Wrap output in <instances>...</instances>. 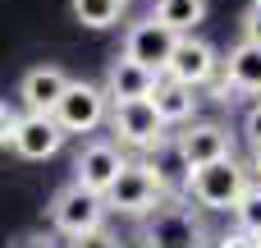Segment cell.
<instances>
[{
  "mask_svg": "<svg viewBox=\"0 0 261 248\" xmlns=\"http://www.w3.org/2000/svg\"><path fill=\"white\" fill-rule=\"evenodd\" d=\"M248 175H257V184H261V147H252V161H248Z\"/></svg>",
  "mask_w": 261,
  "mask_h": 248,
  "instance_id": "cell-26",
  "label": "cell"
},
{
  "mask_svg": "<svg viewBox=\"0 0 261 248\" xmlns=\"http://www.w3.org/2000/svg\"><path fill=\"white\" fill-rule=\"evenodd\" d=\"M106 115H110L106 92H101L96 83H73V78H69L64 97L55 101V110H50V120L60 124L64 138H69V133H92V129H101Z\"/></svg>",
  "mask_w": 261,
  "mask_h": 248,
  "instance_id": "cell-3",
  "label": "cell"
},
{
  "mask_svg": "<svg viewBox=\"0 0 261 248\" xmlns=\"http://www.w3.org/2000/svg\"><path fill=\"white\" fill-rule=\"evenodd\" d=\"M161 202H165V193H161V184L151 179V170L142 161H128L119 170V179L106 189V212H119V216H147Z\"/></svg>",
  "mask_w": 261,
  "mask_h": 248,
  "instance_id": "cell-5",
  "label": "cell"
},
{
  "mask_svg": "<svg viewBox=\"0 0 261 248\" xmlns=\"http://www.w3.org/2000/svg\"><path fill=\"white\" fill-rule=\"evenodd\" d=\"M14 120H18V115H14V110H9V106L0 101V147H9V133H14Z\"/></svg>",
  "mask_w": 261,
  "mask_h": 248,
  "instance_id": "cell-23",
  "label": "cell"
},
{
  "mask_svg": "<svg viewBox=\"0 0 261 248\" xmlns=\"http://www.w3.org/2000/svg\"><path fill=\"white\" fill-rule=\"evenodd\" d=\"M124 0H73V18L83 28H115L124 18Z\"/></svg>",
  "mask_w": 261,
  "mask_h": 248,
  "instance_id": "cell-18",
  "label": "cell"
},
{
  "mask_svg": "<svg viewBox=\"0 0 261 248\" xmlns=\"http://www.w3.org/2000/svg\"><path fill=\"white\" fill-rule=\"evenodd\" d=\"M252 9H257V14H261V0H252Z\"/></svg>",
  "mask_w": 261,
  "mask_h": 248,
  "instance_id": "cell-27",
  "label": "cell"
},
{
  "mask_svg": "<svg viewBox=\"0 0 261 248\" xmlns=\"http://www.w3.org/2000/svg\"><path fill=\"white\" fill-rule=\"evenodd\" d=\"M174 143H179L188 170H202V166H211V161L234 156V133H229L225 124H216V120H193L184 133H174Z\"/></svg>",
  "mask_w": 261,
  "mask_h": 248,
  "instance_id": "cell-9",
  "label": "cell"
},
{
  "mask_svg": "<svg viewBox=\"0 0 261 248\" xmlns=\"http://www.w3.org/2000/svg\"><path fill=\"white\" fill-rule=\"evenodd\" d=\"M151 110H156V120L170 129V124H188L193 120V110H197V97H193V87H184V83H170V78H156V87H151Z\"/></svg>",
  "mask_w": 261,
  "mask_h": 248,
  "instance_id": "cell-15",
  "label": "cell"
},
{
  "mask_svg": "<svg viewBox=\"0 0 261 248\" xmlns=\"http://www.w3.org/2000/svg\"><path fill=\"white\" fill-rule=\"evenodd\" d=\"M248 184H252L248 166L234 161V156H225V161H211V166L193 170L184 193H188L197 207H206V212H234V202L248 193Z\"/></svg>",
  "mask_w": 261,
  "mask_h": 248,
  "instance_id": "cell-2",
  "label": "cell"
},
{
  "mask_svg": "<svg viewBox=\"0 0 261 248\" xmlns=\"http://www.w3.org/2000/svg\"><path fill=\"white\" fill-rule=\"evenodd\" d=\"M156 78L161 74H147V69H138L133 60H110V69H106V101L110 106H124V101H147L151 97V87H156Z\"/></svg>",
  "mask_w": 261,
  "mask_h": 248,
  "instance_id": "cell-13",
  "label": "cell"
},
{
  "mask_svg": "<svg viewBox=\"0 0 261 248\" xmlns=\"http://www.w3.org/2000/svg\"><path fill=\"white\" fill-rule=\"evenodd\" d=\"M220 74H225V83L234 87V92H261V51L257 46H248V41H239V46H229V55L220 60Z\"/></svg>",
  "mask_w": 261,
  "mask_h": 248,
  "instance_id": "cell-16",
  "label": "cell"
},
{
  "mask_svg": "<svg viewBox=\"0 0 261 248\" xmlns=\"http://www.w3.org/2000/svg\"><path fill=\"white\" fill-rule=\"evenodd\" d=\"M216 248H257V239L243 235V230H225V235L216 239Z\"/></svg>",
  "mask_w": 261,
  "mask_h": 248,
  "instance_id": "cell-22",
  "label": "cell"
},
{
  "mask_svg": "<svg viewBox=\"0 0 261 248\" xmlns=\"http://www.w3.org/2000/svg\"><path fill=\"white\" fill-rule=\"evenodd\" d=\"M124 5H128V0H124Z\"/></svg>",
  "mask_w": 261,
  "mask_h": 248,
  "instance_id": "cell-30",
  "label": "cell"
},
{
  "mask_svg": "<svg viewBox=\"0 0 261 248\" xmlns=\"http://www.w3.org/2000/svg\"><path fill=\"white\" fill-rule=\"evenodd\" d=\"M257 248H261V239H257Z\"/></svg>",
  "mask_w": 261,
  "mask_h": 248,
  "instance_id": "cell-29",
  "label": "cell"
},
{
  "mask_svg": "<svg viewBox=\"0 0 261 248\" xmlns=\"http://www.w3.org/2000/svg\"><path fill=\"white\" fill-rule=\"evenodd\" d=\"M243 129H248V138H252V147H261V110H257V106L248 110V120H243Z\"/></svg>",
  "mask_w": 261,
  "mask_h": 248,
  "instance_id": "cell-25",
  "label": "cell"
},
{
  "mask_svg": "<svg viewBox=\"0 0 261 248\" xmlns=\"http://www.w3.org/2000/svg\"><path fill=\"white\" fill-rule=\"evenodd\" d=\"M234 230H243V235H252L261 239V184H248V193L234 202Z\"/></svg>",
  "mask_w": 261,
  "mask_h": 248,
  "instance_id": "cell-19",
  "label": "cell"
},
{
  "mask_svg": "<svg viewBox=\"0 0 261 248\" xmlns=\"http://www.w3.org/2000/svg\"><path fill=\"white\" fill-rule=\"evenodd\" d=\"M220 74V55H216V46L206 41V37H179L174 41V51H170V60H165V74L161 78H170V83H184V87H206L211 78Z\"/></svg>",
  "mask_w": 261,
  "mask_h": 248,
  "instance_id": "cell-6",
  "label": "cell"
},
{
  "mask_svg": "<svg viewBox=\"0 0 261 248\" xmlns=\"http://www.w3.org/2000/svg\"><path fill=\"white\" fill-rule=\"evenodd\" d=\"M9 147L23 161H50L64 147V133H60V124L50 115H18L14 120V133H9Z\"/></svg>",
  "mask_w": 261,
  "mask_h": 248,
  "instance_id": "cell-11",
  "label": "cell"
},
{
  "mask_svg": "<svg viewBox=\"0 0 261 248\" xmlns=\"http://www.w3.org/2000/svg\"><path fill=\"white\" fill-rule=\"evenodd\" d=\"M243 41L261 51V14H257V9H248V14H243Z\"/></svg>",
  "mask_w": 261,
  "mask_h": 248,
  "instance_id": "cell-21",
  "label": "cell"
},
{
  "mask_svg": "<svg viewBox=\"0 0 261 248\" xmlns=\"http://www.w3.org/2000/svg\"><path fill=\"white\" fill-rule=\"evenodd\" d=\"M257 110H261V92H257Z\"/></svg>",
  "mask_w": 261,
  "mask_h": 248,
  "instance_id": "cell-28",
  "label": "cell"
},
{
  "mask_svg": "<svg viewBox=\"0 0 261 248\" xmlns=\"http://www.w3.org/2000/svg\"><path fill=\"white\" fill-rule=\"evenodd\" d=\"M73 248H119V235H110V230L101 226V230H92V235L73 239Z\"/></svg>",
  "mask_w": 261,
  "mask_h": 248,
  "instance_id": "cell-20",
  "label": "cell"
},
{
  "mask_svg": "<svg viewBox=\"0 0 261 248\" xmlns=\"http://www.w3.org/2000/svg\"><path fill=\"white\" fill-rule=\"evenodd\" d=\"M174 41H179V37H174L170 28H161L156 18H142V23H133L128 37H124V60H133V64L147 69V74H165V60H170Z\"/></svg>",
  "mask_w": 261,
  "mask_h": 248,
  "instance_id": "cell-10",
  "label": "cell"
},
{
  "mask_svg": "<svg viewBox=\"0 0 261 248\" xmlns=\"http://www.w3.org/2000/svg\"><path fill=\"white\" fill-rule=\"evenodd\" d=\"M14 248H60V239L55 235H23Z\"/></svg>",
  "mask_w": 261,
  "mask_h": 248,
  "instance_id": "cell-24",
  "label": "cell"
},
{
  "mask_svg": "<svg viewBox=\"0 0 261 248\" xmlns=\"http://www.w3.org/2000/svg\"><path fill=\"white\" fill-rule=\"evenodd\" d=\"M64 87H69V74H64V69H55V64H37V69H28L23 83H18L23 115H50L55 101L64 97Z\"/></svg>",
  "mask_w": 261,
  "mask_h": 248,
  "instance_id": "cell-12",
  "label": "cell"
},
{
  "mask_svg": "<svg viewBox=\"0 0 261 248\" xmlns=\"http://www.w3.org/2000/svg\"><path fill=\"white\" fill-rule=\"evenodd\" d=\"M142 248H211V235L188 202H161L142 216Z\"/></svg>",
  "mask_w": 261,
  "mask_h": 248,
  "instance_id": "cell-1",
  "label": "cell"
},
{
  "mask_svg": "<svg viewBox=\"0 0 261 248\" xmlns=\"http://www.w3.org/2000/svg\"><path fill=\"white\" fill-rule=\"evenodd\" d=\"M161 28H170L174 37H188L202 18H206V0H156V14H151Z\"/></svg>",
  "mask_w": 261,
  "mask_h": 248,
  "instance_id": "cell-17",
  "label": "cell"
},
{
  "mask_svg": "<svg viewBox=\"0 0 261 248\" xmlns=\"http://www.w3.org/2000/svg\"><path fill=\"white\" fill-rule=\"evenodd\" d=\"M142 166L151 170V179L161 184V193H184V189H188V175H193V170H188V161H184V152H179V143H174L170 133H165L156 147L142 152Z\"/></svg>",
  "mask_w": 261,
  "mask_h": 248,
  "instance_id": "cell-14",
  "label": "cell"
},
{
  "mask_svg": "<svg viewBox=\"0 0 261 248\" xmlns=\"http://www.w3.org/2000/svg\"><path fill=\"white\" fill-rule=\"evenodd\" d=\"M106 198H96V193H87V189H78V184H64L60 193H55V202H50V226L64 235V239H83V235H92V230H101L106 226Z\"/></svg>",
  "mask_w": 261,
  "mask_h": 248,
  "instance_id": "cell-4",
  "label": "cell"
},
{
  "mask_svg": "<svg viewBox=\"0 0 261 248\" xmlns=\"http://www.w3.org/2000/svg\"><path fill=\"white\" fill-rule=\"evenodd\" d=\"M124 166H128V156H124L110 138H92V143H83V152L73 156V184L87 189V193H96V198H106V189L119 179Z\"/></svg>",
  "mask_w": 261,
  "mask_h": 248,
  "instance_id": "cell-7",
  "label": "cell"
},
{
  "mask_svg": "<svg viewBox=\"0 0 261 248\" xmlns=\"http://www.w3.org/2000/svg\"><path fill=\"white\" fill-rule=\"evenodd\" d=\"M110 143L115 147H138V152H147V147H156L161 138H165V124L156 120V110H151V101H124V106H110Z\"/></svg>",
  "mask_w": 261,
  "mask_h": 248,
  "instance_id": "cell-8",
  "label": "cell"
}]
</instances>
